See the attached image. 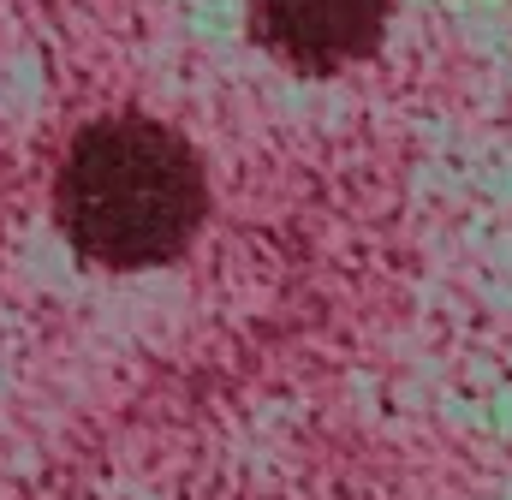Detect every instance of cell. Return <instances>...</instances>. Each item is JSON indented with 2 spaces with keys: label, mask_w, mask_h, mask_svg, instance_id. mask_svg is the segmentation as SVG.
I'll list each match as a JSON object with an SVG mask.
<instances>
[{
  "label": "cell",
  "mask_w": 512,
  "mask_h": 500,
  "mask_svg": "<svg viewBox=\"0 0 512 500\" xmlns=\"http://www.w3.org/2000/svg\"><path fill=\"white\" fill-rule=\"evenodd\" d=\"M54 215L66 245L102 268H155L185 256L209 215V179L197 149L149 114L90 120L54 179Z\"/></svg>",
  "instance_id": "obj_1"
},
{
  "label": "cell",
  "mask_w": 512,
  "mask_h": 500,
  "mask_svg": "<svg viewBox=\"0 0 512 500\" xmlns=\"http://www.w3.org/2000/svg\"><path fill=\"white\" fill-rule=\"evenodd\" d=\"M393 0H251V30L292 72H340L376 54Z\"/></svg>",
  "instance_id": "obj_2"
}]
</instances>
